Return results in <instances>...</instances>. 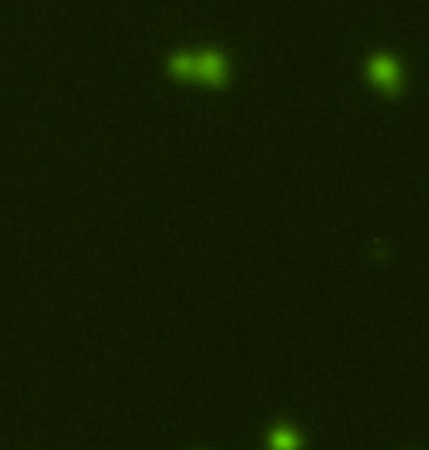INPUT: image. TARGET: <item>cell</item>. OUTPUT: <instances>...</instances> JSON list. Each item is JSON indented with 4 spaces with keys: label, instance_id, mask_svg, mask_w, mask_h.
<instances>
[{
    "label": "cell",
    "instance_id": "cell-1",
    "mask_svg": "<svg viewBox=\"0 0 429 450\" xmlns=\"http://www.w3.org/2000/svg\"><path fill=\"white\" fill-rule=\"evenodd\" d=\"M165 71L173 83L218 91V89H227L232 80V60L218 45L180 47V50L168 53Z\"/></svg>",
    "mask_w": 429,
    "mask_h": 450
},
{
    "label": "cell",
    "instance_id": "cell-2",
    "mask_svg": "<svg viewBox=\"0 0 429 450\" xmlns=\"http://www.w3.org/2000/svg\"><path fill=\"white\" fill-rule=\"evenodd\" d=\"M365 80L370 89H377L382 97H400L406 89L403 62L391 50H379L365 62Z\"/></svg>",
    "mask_w": 429,
    "mask_h": 450
},
{
    "label": "cell",
    "instance_id": "cell-3",
    "mask_svg": "<svg viewBox=\"0 0 429 450\" xmlns=\"http://www.w3.org/2000/svg\"><path fill=\"white\" fill-rule=\"evenodd\" d=\"M268 447L270 450H300V436H297V429L294 427H274L270 429V436H268Z\"/></svg>",
    "mask_w": 429,
    "mask_h": 450
}]
</instances>
